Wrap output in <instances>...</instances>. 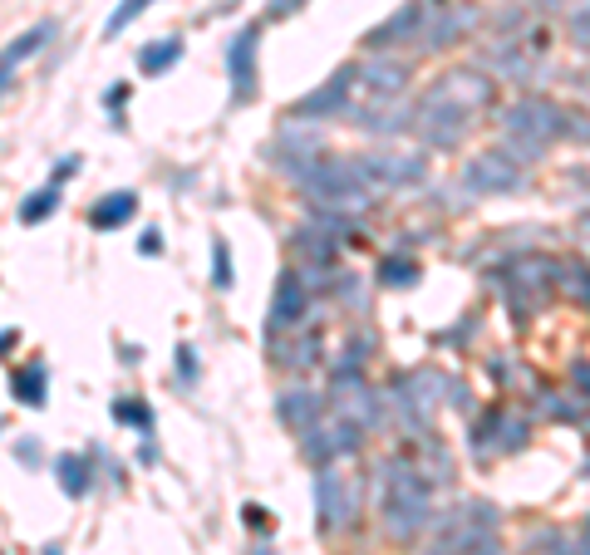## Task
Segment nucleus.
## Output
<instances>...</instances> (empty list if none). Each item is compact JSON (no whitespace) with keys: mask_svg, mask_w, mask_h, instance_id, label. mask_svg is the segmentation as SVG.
<instances>
[{"mask_svg":"<svg viewBox=\"0 0 590 555\" xmlns=\"http://www.w3.org/2000/svg\"><path fill=\"white\" fill-rule=\"evenodd\" d=\"M364 172H369V177L379 172V182H413V177L423 172V163H399V158H374V163H364Z\"/></svg>","mask_w":590,"mask_h":555,"instance_id":"obj_14","label":"nucleus"},{"mask_svg":"<svg viewBox=\"0 0 590 555\" xmlns=\"http://www.w3.org/2000/svg\"><path fill=\"white\" fill-rule=\"evenodd\" d=\"M571 30L581 35V45H590V10H586V15H576V20H571Z\"/></svg>","mask_w":590,"mask_h":555,"instance_id":"obj_25","label":"nucleus"},{"mask_svg":"<svg viewBox=\"0 0 590 555\" xmlns=\"http://www.w3.org/2000/svg\"><path fill=\"white\" fill-rule=\"evenodd\" d=\"M59 25L55 20H40V25H30L25 35H15L5 50H0V99H5V89H10V79H15V69L25 64L30 55H40L45 45H50V35H55Z\"/></svg>","mask_w":590,"mask_h":555,"instance_id":"obj_3","label":"nucleus"},{"mask_svg":"<svg viewBox=\"0 0 590 555\" xmlns=\"http://www.w3.org/2000/svg\"><path fill=\"white\" fill-rule=\"evenodd\" d=\"M232 5H236V0H222V10H232Z\"/></svg>","mask_w":590,"mask_h":555,"instance_id":"obj_28","label":"nucleus"},{"mask_svg":"<svg viewBox=\"0 0 590 555\" xmlns=\"http://www.w3.org/2000/svg\"><path fill=\"white\" fill-rule=\"evenodd\" d=\"M374 79H379V89H384V94H394V89L404 84V69H399V64H384V69H374V74H369V84H374Z\"/></svg>","mask_w":590,"mask_h":555,"instance_id":"obj_18","label":"nucleus"},{"mask_svg":"<svg viewBox=\"0 0 590 555\" xmlns=\"http://www.w3.org/2000/svg\"><path fill=\"white\" fill-rule=\"evenodd\" d=\"M59 202H64V187H59V182L40 187V192H30V197L20 202V226H40V222H50V217L59 212Z\"/></svg>","mask_w":590,"mask_h":555,"instance_id":"obj_9","label":"nucleus"},{"mask_svg":"<svg viewBox=\"0 0 590 555\" xmlns=\"http://www.w3.org/2000/svg\"><path fill=\"white\" fill-rule=\"evenodd\" d=\"M153 5H158V0H123L114 15H109V25H104V40H118V35H123V30H128L143 10H153Z\"/></svg>","mask_w":590,"mask_h":555,"instance_id":"obj_15","label":"nucleus"},{"mask_svg":"<svg viewBox=\"0 0 590 555\" xmlns=\"http://www.w3.org/2000/svg\"><path fill=\"white\" fill-rule=\"evenodd\" d=\"M133 212H138V192H109L94 202L89 222H94V231H118V226L133 222Z\"/></svg>","mask_w":590,"mask_h":555,"instance_id":"obj_5","label":"nucleus"},{"mask_svg":"<svg viewBox=\"0 0 590 555\" xmlns=\"http://www.w3.org/2000/svg\"><path fill=\"white\" fill-rule=\"evenodd\" d=\"M468 182H472V187H512V182H517V167H502L492 153H487V158H477V163H472Z\"/></svg>","mask_w":590,"mask_h":555,"instance_id":"obj_12","label":"nucleus"},{"mask_svg":"<svg viewBox=\"0 0 590 555\" xmlns=\"http://www.w3.org/2000/svg\"><path fill=\"white\" fill-rule=\"evenodd\" d=\"M55 477L59 487L69 492V497H89V487H94V472H89V457H79V452H64L55 462Z\"/></svg>","mask_w":590,"mask_h":555,"instance_id":"obj_7","label":"nucleus"},{"mask_svg":"<svg viewBox=\"0 0 590 555\" xmlns=\"http://www.w3.org/2000/svg\"><path fill=\"white\" fill-rule=\"evenodd\" d=\"M74 172H79V158H64V163H55V172H50V182H59V187H64V182H69Z\"/></svg>","mask_w":590,"mask_h":555,"instance_id":"obj_21","label":"nucleus"},{"mask_svg":"<svg viewBox=\"0 0 590 555\" xmlns=\"http://www.w3.org/2000/svg\"><path fill=\"white\" fill-rule=\"evenodd\" d=\"M123 99H128V84H118V89H109V94H104V104H109V113H118V109H123Z\"/></svg>","mask_w":590,"mask_h":555,"instance_id":"obj_22","label":"nucleus"},{"mask_svg":"<svg viewBox=\"0 0 590 555\" xmlns=\"http://www.w3.org/2000/svg\"><path fill=\"white\" fill-rule=\"evenodd\" d=\"M114 418L133 423L143 438H153V408H148L143 398H118V403H114Z\"/></svg>","mask_w":590,"mask_h":555,"instance_id":"obj_13","label":"nucleus"},{"mask_svg":"<svg viewBox=\"0 0 590 555\" xmlns=\"http://www.w3.org/2000/svg\"><path fill=\"white\" fill-rule=\"evenodd\" d=\"M138 246H143V256H158V251H163V241H158V231H143V241H138Z\"/></svg>","mask_w":590,"mask_h":555,"instance_id":"obj_23","label":"nucleus"},{"mask_svg":"<svg viewBox=\"0 0 590 555\" xmlns=\"http://www.w3.org/2000/svg\"><path fill=\"white\" fill-rule=\"evenodd\" d=\"M256 45H261V25H246L227 50V74H232V99L246 104L256 94Z\"/></svg>","mask_w":590,"mask_h":555,"instance_id":"obj_2","label":"nucleus"},{"mask_svg":"<svg viewBox=\"0 0 590 555\" xmlns=\"http://www.w3.org/2000/svg\"><path fill=\"white\" fill-rule=\"evenodd\" d=\"M345 94H350V69H345V74H335V79H330L320 94H310L305 104H295L291 118H315V113H325V109H340V104H345Z\"/></svg>","mask_w":590,"mask_h":555,"instance_id":"obj_8","label":"nucleus"},{"mask_svg":"<svg viewBox=\"0 0 590 555\" xmlns=\"http://www.w3.org/2000/svg\"><path fill=\"white\" fill-rule=\"evenodd\" d=\"M0 428H5V423H0Z\"/></svg>","mask_w":590,"mask_h":555,"instance_id":"obj_29","label":"nucleus"},{"mask_svg":"<svg viewBox=\"0 0 590 555\" xmlns=\"http://www.w3.org/2000/svg\"><path fill=\"white\" fill-rule=\"evenodd\" d=\"M281 413L291 418L295 428H310V423H315V403H310L305 393H300V398H286V403H281Z\"/></svg>","mask_w":590,"mask_h":555,"instance_id":"obj_17","label":"nucleus"},{"mask_svg":"<svg viewBox=\"0 0 590 555\" xmlns=\"http://www.w3.org/2000/svg\"><path fill=\"white\" fill-rule=\"evenodd\" d=\"M300 305H305V295H300V280L281 276V285H276V300H271V325H295L300 320Z\"/></svg>","mask_w":590,"mask_h":555,"instance_id":"obj_10","label":"nucleus"},{"mask_svg":"<svg viewBox=\"0 0 590 555\" xmlns=\"http://www.w3.org/2000/svg\"><path fill=\"white\" fill-rule=\"evenodd\" d=\"M300 5H305V0H276V5H271V20H281V15H291V10H300Z\"/></svg>","mask_w":590,"mask_h":555,"instance_id":"obj_24","label":"nucleus"},{"mask_svg":"<svg viewBox=\"0 0 590 555\" xmlns=\"http://www.w3.org/2000/svg\"><path fill=\"white\" fill-rule=\"evenodd\" d=\"M10 393H15V403H25V408H45V393H50V369H45V359H30L25 369H15Z\"/></svg>","mask_w":590,"mask_h":555,"instance_id":"obj_4","label":"nucleus"},{"mask_svg":"<svg viewBox=\"0 0 590 555\" xmlns=\"http://www.w3.org/2000/svg\"><path fill=\"white\" fill-rule=\"evenodd\" d=\"M40 457H45L40 438H20V443H15V462H25V467H40Z\"/></svg>","mask_w":590,"mask_h":555,"instance_id":"obj_19","label":"nucleus"},{"mask_svg":"<svg viewBox=\"0 0 590 555\" xmlns=\"http://www.w3.org/2000/svg\"><path fill=\"white\" fill-rule=\"evenodd\" d=\"M45 555H64V551H59V546H45Z\"/></svg>","mask_w":590,"mask_h":555,"instance_id":"obj_27","label":"nucleus"},{"mask_svg":"<svg viewBox=\"0 0 590 555\" xmlns=\"http://www.w3.org/2000/svg\"><path fill=\"white\" fill-rule=\"evenodd\" d=\"M15 344V330H0V349H10Z\"/></svg>","mask_w":590,"mask_h":555,"instance_id":"obj_26","label":"nucleus"},{"mask_svg":"<svg viewBox=\"0 0 590 555\" xmlns=\"http://www.w3.org/2000/svg\"><path fill=\"white\" fill-rule=\"evenodd\" d=\"M212 280H217V290L232 285V246H227L222 236L212 241Z\"/></svg>","mask_w":590,"mask_h":555,"instance_id":"obj_16","label":"nucleus"},{"mask_svg":"<svg viewBox=\"0 0 590 555\" xmlns=\"http://www.w3.org/2000/svg\"><path fill=\"white\" fill-rule=\"evenodd\" d=\"M418 10H423V5H418V0H409V5H404V10H399V15L389 20V25H379V30H369V45H374V50H384V45H394V40H399L404 30H413V25H418Z\"/></svg>","mask_w":590,"mask_h":555,"instance_id":"obj_11","label":"nucleus"},{"mask_svg":"<svg viewBox=\"0 0 590 555\" xmlns=\"http://www.w3.org/2000/svg\"><path fill=\"white\" fill-rule=\"evenodd\" d=\"M423 516H428L423 487L413 482L409 472H394V477L384 482V526H389L394 536H409L413 526H423Z\"/></svg>","mask_w":590,"mask_h":555,"instance_id":"obj_1","label":"nucleus"},{"mask_svg":"<svg viewBox=\"0 0 590 555\" xmlns=\"http://www.w3.org/2000/svg\"><path fill=\"white\" fill-rule=\"evenodd\" d=\"M182 50H187V45H182V35H163L158 45H148V50L138 55V74H143V79H158V74H168L177 59H182Z\"/></svg>","mask_w":590,"mask_h":555,"instance_id":"obj_6","label":"nucleus"},{"mask_svg":"<svg viewBox=\"0 0 590 555\" xmlns=\"http://www.w3.org/2000/svg\"><path fill=\"white\" fill-rule=\"evenodd\" d=\"M177 379H182V384H197V359H192V349H187V344L177 349Z\"/></svg>","mask_w":590,"mask_h":555,"instance_id":"obj_20","label":"nucleus"}]
</instances>
